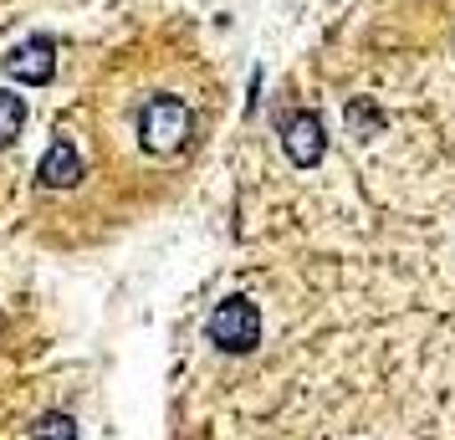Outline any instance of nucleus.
Here are the masks:
<instances>
[{"mask_svg":"<svg viewBox=\"0 0 455 440\" xmlns=\"http://www.w3.org/2000/svg\"><path fill=\"white\" fill-rule=\"evenodd\" d=\"M185 139H189V103L185 98H174V92L148 98L144 113H139V144H144L148 154L169 159V154L185 148Z\"/></svg>","mask_w":455,"mask_h":440,"instance_id":"obj_1","label":"nucleus"},{"mask_svg":"<svg viewBox=\"0 0 455 440\" xmlns=\"http://www.w3.org/2000/svg\"><path fill=\"white\" fill-rule=\"evenodd\" d=\"M210 343L220 354H251L261 343V313L251 297H226L215 313H210Z\"/></svg>","mask_w":455,"mask_h":440,"instance_id":"obj_2","label":"nucleus"},{"mask_svg":"<svg viewBox=\"0 0 455 440\" xmlns=\"http://www.w3.org/2000/svg\"><path fill=\"white\" fill-rule=\"evenodd\" d=\"M282 148H287L291 164L312 169L323 159V148H328V133H323V118H312V113H297L282 124Z\"/></svg>","mask_w":455,"mask_h":440,"instance_id":"obj_3","label":"nucleus"},{"mask_svg":"<svg viewBox=\"0 0 455 440\" xmlns=\"http://www.w3.org/2000/svg\"><path fill=\"white\" fill-rule=\"evenodd\" d=\"M5 72H11V77H21V83H31V87H46V83H52V72H57V46L46 42V36L16 46V52H11V62H5Z\"/></svg>","mask_w":455,"mask_h":440,"instance_id":"obj_4","label":"nucleus"},{"mask_svg":"<svg viewBox=\"0 0 455 440\" xmlns=\"http://www.w3.org/2000/svg\"><path fill=\"white\" fill-rule=\"evenodd\" d=\"M83 174H87L83 154L67 144V139H57V144L46 148L42 169H36V185L42 189H72V185H83Z\"/></svg>","mask_w":455,"mask_h":440,"instance_id":"obj_5","label":"nucleus"},{"mask_svg":"<svg viewBox=\"0 0 455 440\" xmlns=\"http://www.w3.org/2000/svg\"><path fill=\"white\" fill-rule=\"evenodd\" d=\"M21 128H26V103H21V92H5V87H0V148L16 144V139H21Z\"/></svg>","mask_w":455,"mask_h":440,"instance_id":"obj_6","label":"nucleus"},{"mask_svg":"<svg viewBox=\"0 0 455 440\" xmlns=\"http://www.w3.org/2000/svg\"><path fill=\"white\" fill-rule=\"evenodd\" d=\"M72 436H77V425L67 415H42L31 425V440H72Z\"/></svg>","mask_w":455,"mask_h":440,"instance_id":"obj_7","label":"nucleus"},{"mask_svg":"<svg viewBox=\"0 0 455 440\" xmlns=\"http://www.w3.org/2000/svg\"><path fill=\"white\" fill-rule=\"evenodd\" d=\"M348 113H353V128H358V133H373V128H379L373 103H348Z\"/></svg>","mask_w":455,"mask_h":440,"instance_id":"obj_8","label":"nucleus"}]
</instances>
